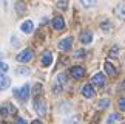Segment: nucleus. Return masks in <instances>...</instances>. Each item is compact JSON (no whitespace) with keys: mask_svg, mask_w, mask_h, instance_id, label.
Returning <instances> with one entry per match:
<instances>
[{"mask_svg":"<svg viewBox=\"0 0 125 124\" xmlns=\"http://www.w3.org/2000/svg\"><path fill=\"white\" fill-rule=\"evenodd\" d=\"M14 95H16V96L20 99V101H26L28 96H30V85L25 84L23 87L16 88V90H14Z\"/></svg>","mask_w":125,"mask_h":124,"instance_id":"nucleus-1","label":"nucleus"},{"mask_svg":"<svg viewBox=\"0 0 125 124\" xmlns=\"http://www.w3.org/2000/svg\"><path fill=\"white\" fill-rule=\"evenodd\" d=\"M32 58H34V51H32L31 48H26V50H23L22 53L17 54V61L22 62V64H25V62H30Z\"/></svg>","mask_w":125,"mask_h":124,"instance_id":"nucleus-2","label":"nucleus"},{"mask_svg":"<svg viewBox=\"0 0 125 124\" xmlns=\"http://www.w3.org/2000/svg\"><path fill=\"white\" fill-rule=\"evenodd\" d=\"M34 107H36V112L39 113V115H45V113H46V102H45V99L37 98L34 101Z\"/></svg>","mask_w":125,"mask_h":124,"instance_id":"nucleus-3","label":"nucleus"},{"mask_svg":"<svg viewBox=\"0 0 125 124\" xmlns=\"http://www.w3.org/2000/svg\"><path fill=\"white\" fill-rule=\"evenodd\" d=\"M52 28L57 31H60V30H63L65 28V20H63V17H60V16H56L54 19H52Z\"/></svg>","mask_w":125,"mask_h":124,"instance_id":"nucleus-4","label":"nucleus"},{"mask_svg":"<svg viewBox=\"0 0 125 124\" xmlns=\"http://www.w3.org/2000/svg\"><path fill=\"white\" fill-rule=\"evenodd\" d=\"M70 73H71V76H73L74 79H80V78H83V76H85V70L82 68V67L76 65V67H73V68L70 70Z\"/></svg>","mask_w":125,"mask_h":124,"instance_id":"nucleus-5","label":"nucleus"},{"mask_svg":"<svg viewBox=\"0 0 125 124\" xmlns=\"http://www.w3.org/2000/svg\"><path fill=\"white\" fill-rule=\"evenodd\" d=\"M91 84H94V85H97V87H104V84H105V76L102 73H96L93 76V79H91Z\"/></svg>","mask_w":125,"mask_h":124,"instance_id":"nucleus-6","label":"nucleus"},{"mask_svg":"<svg viewBox=\"0 0 125 124\" xmlns=\"http://www.w3.org/2000/svg\"><path fill=\"white\" fill-rule=\"evenodd\" d=\"M71 45H73V37H65L63 40H60V42H59V48H60L62 51L70 50V48H71Z\"/></svg>","mask_w":125,"mask_h":124,"instance_id":"nucleus-7","label":"nucleus"},{"mask_svg":"<svg viewBox=\"0 0 125 124\" xmlns=\"http://www.w3.org/2000/svg\"><path fill=\"white\" fill-rule=\"evenodd\" d=\"M104 68H105V71H107V74H108V76H116V74H117V70L114 68V65H113L110 61L104 62Z\"/></svg>","mask_w":125,"mask_h":124,"instance_id":"nucleus-8","label":"nucleus"},{"mask_svg":"<svg viewBox=\"0 0 125 124\" xmlns=\"http://www.w3.org/2000/svg\"><path fill=\"white\" fill-rule=\"evenodd\" d=\"M82 95H83L85 98H93V96H94V88H93V85H91V84L83 85V88H82Z\"/></svg>","mask_w":125,"mask_h":124,"instance_id":"nucleus-9","label":"nucleus"},{"mask_svg":"<svg viewBox=\"0 0 125 124\" xmlns=\"http://www.w3.org/2000/svg\"><path fill=\"white\" fill-rule=\"evenodd\" d=\"M51 62H52L51 53H50V51H45V53H43V56H42V65H43V67H50Z\"/></svg>","mask_w":125,"mask_h":124,"instance_id":"nucleus-10","label":"nucleus"},{"mask_svg":"<svg viewBox=\"0 0 125 124\" xmlns=\"http://www.w3.org/2000/svg\"><path fill=\"white\" fill-rule=\"evenodd\" d=\"M114 12H116V16L119 19H125V3H119L116 9H114Z\"/></svg>","mask_w":125,"mask_h":124,"instance_id":"nucleus-11","label":"nucleus"},{"mask_svg":"<svg viewBox=\"0 0 125 124\" xmlns=\"http://www.w3.org/2000/svg\"><path fill=\"white\" fill-rule=\"evenodd\" d=\"M91 40H93V34H91L90 31H83L82 34H80V42H82V44H90Z\"/></svg>","mask_w":125,"mask_h":124,"instance_id":"nucleus-12","label":"nucleus"},{"mask_svg":"<svg viewBox=\"0 0 125 124\" xmlns=\"http://www.w3.org/2000/svg\"><path fill=\"white\" fill-rule=\"evenodd\" d=\"M20 28H22V31H23V33H31L32 30H34V23H32L31 20H26V22H23V23H22V26H20Z\"/></svg>","mask_w":125,"mask_h":124,"instance_id":"nucleus-13","label":"nucleus"},{"mask_svg":"<svg viewBox=\"0 0 125 124\" xmlns=\"http://www.w3.org/2000/svg\"><path fill=\"white\" fill-rule=\"evenodd\" d=\"M9 84H11V81L9 78H6L5 74H0V90H5L9 87Z\"/></svg>","mask_w":125,"mask_h":124,"instance_id":"nucleus-14","label":"nucleus"},{"mask_svg":"<svg viewBox=\"0 0 125 124\" xmlns=\"http://www.w3.org/2000/svg\"><path fill=\"white\" fill-rule=\"evenodd\" d=\"M119 120H121V115H119V113H111V115L107 118V121H105V123H107V124H114Z\"/></svg>","mask_w":125,"mask_h":124,"instance_id":"nucleus-15","label":"nucleus"},{"mask_svg":"<svg viewBox=\"0 0 125 124\" xmlns=\"http://www.w3.org/2000/svg\"><path fill=\"white\" fill-rule=\"evenodd\" d=\"M25 9H26V5L23 3V2H17L16 3V11H17V14H23V12H25Z\"/></svg>","mask_w":125,"mask_h":124,"instance_id":"nucleus-16","label":"nucleus"},{"mask_svg":"<svg viewBox=\"0 0 125 124\" xmlns=\"http://www.w3.org/2000/svg\"><path fill=\"white\" fill-rule=\"evenodd\" d=\"M100 28H102V31L108 33L110 30H111V23H110L108 20H105V22H102V23H100Z\"/></svg>","mask_w":125,"mask_h":124,"instance_id":"nucleus-17","label":"nucleus"},{"mask_svg":"<svg viewBox=\"0 0 125 124\" xmlns=\"http://www.w3.org/2000/svg\"><path fill=\"white\" fill-rule=\"evenodd\" d=\"M57 84H59V85L66 84V74L65 73H60L59 76H57Z\"/></svg>","mask_w":125,"mask_h":124,"instance_id":"nucleus-18","label":"nucleus"},{"mask_svg":"<svg viewBox=\"0 0 125 124\" xmlns=\"http://www.w3.org/2000/svg\"><path fill=\"white\" fill-rule=\"evenodd\" d=\"M110 106V101L108 99H100V101L97 102V107L99 109H105V107H108Z\"/></svg>","mask_w":125,"mask_h":124,"instance_id":"nucleus-19","label":"nucleus"},{"mask_svg":"<svg viewBox=\"0 0 125 124\" xmlns=\"http://www.w3.org/2000/svg\"><path fill=\"white\" fill-rule=\"evenodd\" d=\"M65 124H80V118L79 116H73V118H70Z\"/></svg>","mask_w":125,"mask_h":124,"instance_id":"nucleus-20","label":"nucleus"},{"mask_svg":"<svg viewBox=\"0 0 125 124\" xmlns=\"http://www.w3.org/2000/svg\"><path fill=\"white\" fill-rule=\"evenodd\" d=\"M57 6H59L60 9H66V6H68V0H59V2H57Z\"/></svg>","mask_w":125,"mask_h":124,"instance_id":"nucleus-21","label":"nucleus"},{"mask_svg":"<svg viewBox=\"0 0 125 124\" xmlns=\"http://www.w3.org/2000/svg\"><path fill=\"white\" fill-rule=\"evenodd\" d=\"M17 73H19V74H30V68L20 67V68H17Z\"/></svg>","mask_w":125,"mask_h":124,"instance_id":"nucleus-22","label":"nucleus"},{"mask_svg":"<svg viewBox=\"0 0 125 124\" xmlns=\"http://www.w3.org/2000/svg\"><path fill=\"white\" fill-rule=\"evenodd\" d=\"M80 2H82L83 6H91V5H94L97 0H80Z\"/></svg>","mask_w":125,"mask_h":124,"instance_id":"nucleus-23","label":"nucleus"},{"mask_svg":"<svg viewBox=\"0 0 125 124\" xmlns=\"http://www.w3.org/2000/svg\"><path fill=\"white\" fill-rule=\"evenodd\" d=\"M117 54H119V48H117V47H113V48L110 50V56L114 58V56H117Z\"/></svg>","mask_w":125,"mask_h":124,"instance_id":"nucleus-24","label":"nucleus"},{"mask_svg":"<svg viewBox=\"0 0 125 124\" xmlns=\"http://www.w3.org/2000/svg\"><path fill=\"white\" fill-rule=\"evenodd\" d=\"M52 92H54V93H60L62 92V85L54 84V85H52Z\"/></svg>","mask_w":125,"mask_h":124,"instance_id":"nucleus-25","label":"nucleus"},{"mask_svg":"<svg viewBox=\"0 0 125 124\" xmlns=\"http://www.w3.org/2000/svg\"><path fill=\"white\" fill-rule=\"evenodd\" d=\"M74 56H76V58H83V56H85V50H77L74 53Z\"/></svg>","mask_w":125,"mask_h":124,"instance_id":"nucleus-26","label":"nucleus"},{"mask_svg":"<svg viewBox=\"0 0 125 124\" xmlns=\"http://www.w3.org/2000/svg\"><path fill=\"white\" fill-rule=\"evenodd\" d=\"M40 92H42V85H40V84H37L36 87H34V95H36V96H37V95H39Z\"/></svg>","mask_w":125,"mask_h":124,"instance_id":"nucleus-27","label":"nucleus"},{"mask_svg":"<svg viewBox=\"0 0 125 124\" xmlns=\"http://www.w3.org/2000/svg\"><path fill=\"white\" fill-rule=\"evenodd\" d=\"M0 113H2V116H6L8 113H9V112H8V106H3L2 110H0Z\"/></svg>","mask_w":125,"mask_h":124,"instance_id":"nucleus-28","label":"nucleus"},{"mask_svg":"<svg viewBox=\"0 0 125 124\" xmlns=\"http://www.w3.org/2000/svg\"><path fill=\"white\" fill-rule=\"evenodd\" d=\"M8 68L9 67L5 64V62H0V71H8Z\"/></svg>","mask_w":125,"mask_h":124,"instance_id":"nucleus-29","label":"nucleus"},{"mask_svg":"<svg viewBox=\"0 0 125 124\" xmlns=\"http://www.w3.org/2000/svg\"><path fill=\"white\" fill-rule=\"evenodd\" d=\"M119 109H121V110H125V98H122L121 101H119Z\"/></svg>","mask_w":125,"mask_h":124,"instance_id":"nucleus-30","label":"nucleus"},{"mask_svg":"<svg viewBox=\"0 0 125 124\" xmlns=\"http://www.w3.org/2000/svg\"><path fill=\"white\" fill-rule=\"evenodd\" d=\"M16 124H26V121L23 120V118H17V120H16Z\"/></svg>","mask_w":125,"mask_h":124,"instance_id":"nucleus-31","label":"nucleus"},{"mask_svg":"<svg viewBox=\"0 0 125 124\" xmlns=\"http://www.w3.org/2000/svg\"><path fill=\"white\" fill-rule=\"evenodd\" d=\"M31 124H42V121H39V120H34V121H32Z\"/></svg>","mask_w":125,"mask_h":124,"instance_id":"nucleus-32","label":"nucleus"},{"mask_svg":"<svg viewBox=\"0 0 125 124\" xmlns=\"http://www.w3.org/2000/svg\"><path fill=\"white\" fill-rule=\"evenodd\" d=\"M121 88H122V90H125V81H124V82H122V85H121Z\"/></svg>","mask_w":125,"mask_h":124,"instance_id":"nucleus-33","label":"nucleus"},{"mask_svg":"<svg viewBox=\"0 0 125 124\" xmlns=\"http://www.w3.org/2000/svg\"><path fill=\"white\" fill-rule=\"evenodd\" d=\"M0 124H9V123H6V121H2V123H0Z\"/></svg>","mask_w":125,"mask_h":124,"instance_id":"nucleus-34","label":"nucleus"},{"mask_svg":"<svg viewBox=\"0 0 125 124\" xmlns=\"http://www.w3.org/2000/svg\"><path fill=\"white\" fill-rule=\"evenodd\" d=\"M0 58H2V53H0Z\"/></svg>","mask_w":125,"mask_h":124,"instance_id":"nucleus-35","label":"nucleus"}]
</instances>
